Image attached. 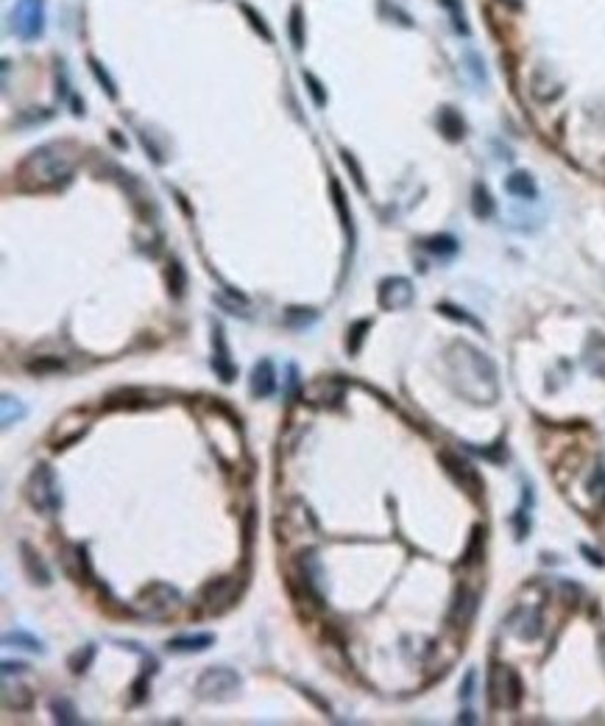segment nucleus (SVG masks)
Segmentation results:
<instances>
[{
  "instance_id": "nucleus-1",
  "label": "nucleus",
  "mask_w": 605,
  "mask_h": 726,
  "mask_svg": "<svg viewBox=\"0 0 605 726\" xmlns=\"http://www.w3.org/2000/svg\"><path fill=\"white\" fill-rule=\"evenodd\" d=\"M73 163L76 151L70 143H48L29 154V160L20 165V179H31L33 188H56L70 179Z\"/></svg>"
},
{
  "instance_id": "nucleus-2",
  "label": "nucleus",
  "mask_w": 605,
  "mask_h": 726,
  "mask_svg": "<svg viewBox=\"0 0 605 726\" xmlns=\"http://www.w3.org/2000/svg\"><path fill=\"white\" fill-rule=\"evenodd\" d=\"M29 500L33 508L45 514H59L62 511V486L56 472L48 464H39L29 478Z\"/></svg>"
},
{
  "instance_id": "nucleus-3",
  "label": "nucleus",
  "mask_w": 605,
  "mask_h": 726,
  "mask_svg": "<svg viewBox=\"0 0 605 726\" xmlns=\"http://www.w3.org/2000/svg\"><path fill=\"white\" fill-rule=\"evenodd\" d=\"M240 690V676L232 668H207L198 682H195V693L204 701H229Z\"/></svg>"
},
{
  "instance_id": "nucleus-4",
  "label": "nucleus",
  "mask_w": 605,
  "mask_h": 726,
  "mask_svg": "<svg viewBox=\"0 0 605 726\" xmlns=\"http://www.w3.org/2000/svg\"><path fill=\"white\" fill-rule=\"evenodd\" d=\"M182 600V595L176 587H170V584H162V581H154V584H148L143 593L137 595V606H143L145 609V615L148 618H167L173 609H176V603Z\"/></svg>"
},
{
  "instance_id": "nucleus-5",
  "label": "nucleus",
  "mask_w": 605,
  "mask_h": 726,
  "mask_svg": "<svg viewBox=\"0 0 605 726\" xmlns=\"http://www.w3.org/2000/svg\"><path fill=\"white\" fill-rule=\"evenodd\" d=\"M11 29L20 39H36L45 29V0H20L11 11Z\"/></svg>"
},
{
  "instance_id": "nucleus-6",
  "label": "nucleus",
  "mask_w": 605,
  "mask_h": 726,
  "mask_svg": "<svg viewBox=\"0 0 605 726\" xmlns=\"http://www.w3.org/2000/svg\"><path fill=\"white\" fill-rule=\"evenodd\" d=\"M488 690H491V701L497 707H516L522 701V682H519V673L513 668H502L497 665L491 670V679H488Z\"/></svg>"
},
{
  "instance_id": "nucleus-7",
  "label": "nucleus",
  "mask_w": 605,
  "mask_h": 726,
  "mask_svg": "<svg viewBox=\"0 0 605 726\" xmlns=\"http://www.w3.org/2000/svg\"><path fill=\"white\" fill-rule=\"evenodd\" d=\"M240 595V578L229 576V578H218V581H210L204 590H201V603L207 606V612H226Z\"/></svg>"
},
{
  "instance_id": "nucleus-8",
  "label": "nucleus",
  "mask_w": 605,
  "mask_h": 726,
  "mask_svg": "<svg viewBox=\"0 0 605 726\" xmlns=\"http://www.w3.org/2000/svg\"><path fill=\"white\" fill-rule=\"evenodd\" d=\"M377 299H380L383 310H405L413 302V285L405 277H388V280L380 282Z\"/></svg>"
},
{
  "instance_id": "nucleus-9",
  "label": "nucleus",
  "mask_w": 605,
  "mask_h": 726,
  "mask_svg": "<svg viewBox=\"0 0 605 726\" xmlns=\"http://www.w3.org/2000/svg\"><path fill=\"white\" fill-rule=\"evenodd\" d=\"M212 347H215V355H212V369H215V374L221 377V383H234L237 366L232 361V352H229V344H226V335H223L221 324L212 327Z\"/></svg>"
},
{
  "instance_id": "nucleus-10",
  "label": "nucleus",
  "mask_w": 605,
  "mask_h": 726,
  "mask_svg": "<svg viewBox=\"0 0 605 726\" xmlns=\"http://www.w3.org/2000/svg\"><path fill=\"white\" fill-rule=\"evenodd\" d=\"M276 392V369L268 358L257 363L252 369V397L257 399H268V397Z\"/></svg>"
},
{
  "instance_id": "nucleus-11",
  "label": "nucleus",
  "mask_w": 605,
  "mask_h": 726,
  "mask_svg": "<svg viewBox=\"0 0 605 726\" xmlns=\"http://www.w3.org/2000/svg\"><path fill=\"white\" fill-rule=\"evenodd\" d=\"M20 556H23V570H26V576L31 578L33 584H39V587H51V570H48V564L42 561V556L33 551L29 542H20Z\"/></svg>"
},
{
  "instance_id": "nucleus-12",
  "label": "nucleus",
  "mask_w": 605,
  "mask_h": 726,
  "mask_svg": "<svg viewBox=\"0 0 605 726\" xmlns=\"http://www.w3.org/2000/svg\"><path fill=\"white\" fill-rule=\"evenodd\" d=\"M441 461H444V466L449 469V475H452L463 489H469L472 495H480V478H477V472L472 469V464L455 459L452 453H441Z\"/></svg>"
},
{
  "instance_id": "nucleus-13",
  "label": "nucleus",
  "mask_w": 605,
  "mask_h": 726,
  "mask_svg": "<svg viewBox=\"0 0 605 726\" xmlns=\"http://www.w3.org/2000/svg\"><path fill=\"white\" fill-rule=\"evenodd\" d=\"M215 645V634H179L167 640V651L173 654H201Z\"/></svg>"
},
{
  "instance_id": "nucleus-14",
  "label": "nucleus",
  "mask_w": 605,
  "mask_h": 726,
  "mask_svg": "<svg viewBox=\"0 0 605 726\" xmlns=\"http://www.w3.org/2000/svg\"><path fill=\"white\" fill-rule=\"evenodd\" d=\"M505 190H508L510 196L524 198V201H536L539 198V185H536V179L527 170H513L505 179Z\"/></svg>"
},
{
  "instance_id": "nucleus-15",
  "label": "nucleus",
  "mask_w": 605,
  "mask_h": 726,
  "mask_svg": "<svg viewBox=\"0 0 605 726\" xmlns=\"http://www.w3.org/2000/svg\"><path fill=\"white\" fill-rule=\"evenodd\" d=\"M438 129L444 134L449 143H457L463 132H466V123H463V118H460V112H455L452 106H444L441 112H438Z\"/></svg>"
},
{
  "instance_id": "nucleus-16",
  "label": "nucleus",
  "mask_w": 605,
  "mask_h": 726,
  "mask_svg": "<svg viewBox=\"0 0 605 726\" xmlns=\"http://www.w3.org/2000/svg\"><path fill=\"white\" fill-rule=\"evenodd\" d=\"M494 196L488 193V188L482 185V182H477L475 188H472V213L477 215L480 221H485V218H491L494 215Z\"/></svg>"
},
{
  "instance_id": "nucleus-17",
  "label": "nucleus",
  "mask_w": 605,
  "mask_h": 726,
  "mask_svg": "<svg viewBox=\"0 0 605 726\" xmlns=\"http://www.w3.org/2000/svg\"><path fill=\"white\" fill-rule=\"evenodd\" d=\"M0 408H3V428H14V425H20L23 419H26V414H29V408L17 399V397L11 394H3V402H0Z\"/></svg>"
},
{
  "instance_id": "nucleus-18",
  "label": "nucleus",
  "mask_w": 605,
  "mask_h": 726,
  "mask_svg": "<svg viewBox=\"0 0 605 726\" xmlns=\"http://www.w3.org/2000/svg\"><path fill=\"white\" fill-rule=\"evenodd\" d=\"M282 319H285V324L290 330H304V327H310V324L319 322V313H316L313 307H299V305H293V307H287Z\"/></svg>"
},
{
  "instance_id": "nucleus-19",
  "label": "nucleus",
  "mask_w": 605,
  "mask_h": 726,
  "mask_svg": "<svg viewBox=\"0 0 605 726\" xmlns=\"http://www.w3.org/2000/svg\"><path fill=\"white\" fill-rule=\"evenodd\" d=\"M3 645H14V648H23V651H36V654H45V643L39 637H33L29 631H9L3 634Z\"/></svg>"
},
{
  "instance_id": "nucleus-20",
  "label": "nucleus",
  "mask_w": 605,
  "mask_h": 726,
  "mask_svg": "<svg viewBox=\"0 0 605 726\" xmlns=\"http://www.w3.org/2000/svg\"><path fill=\"white\" fill-rule=\"evenodd\" d=\"M424 249L430 255H435V257H452V255H457L460 246H457V240L452 235H433V237L424 240Z\"/></svg>"
},
{
  "instance_id": "nucleus-21",
  "label": "nucleus",
  "mask_w": 605,
  "mask_h": 726,
  "mask_svg": "<svg viewBox=\"0 0 605 726\" xmlns=\"http://www.w3.org/2000/svg\"><path fill=\"white\" fill-rule=\"evenodd\" d=\"M185 288H187V274H185V268H182L179 260H170V263H167V291H170V297L182 299L185 297Z\"/></svg>"
},
{
  "instance_id": "nucleus-22",
  "label": "nucleus",
  "mask_w": 605,
  "mask_h": 726,
  "mask_svg": "<svg viewBox=\"0 0 605 726\" xmlns=\"http://www.w3.org/2000/svg\"><path fill=\"white\" fill-rule=\"evenodd\" d=\"M51 712H53V721H56V724H64V726L81 724V718H78L73 701H67V698H53V701H51Z\"/></svg>"
},
{
  "instance_id": "nucleus-23",
  "label": "nucleus",
  "mask_w": 605,
  "mask_h": 726,
  "mask_svg": "<svg viewBox=\"0 0 605 726\" xmlns=\"http://www.w3.org/2000/svg\"><path fill=\"white\" fill-rule=\"evenodd\" d=\"M446 9L449 20H452V29L460 34V36H469V20H466V11L460 6V0H438Z\"/></svg>"
},
{
  "instance_id": "nucleus-24",
  "label": "nucleus",
  "mask_w": 605,
  "mask_h": 726,
  "mask_svg": "<svg viewBox=\"0 0 605 726\" xmlns=\"http://www.w3.org/2000/svg\"><path fill=\"white\" fill-rule=\"evenodd\" d=\"M329 190H332V201H335V210H338V218H341L343 230L351 232V213H349V204H346V196H343L341 182H338V179H332V182H329Z\"/></svg>"
},
{
  "instance_id": "nucleus-25",
  "label": "nucleus",
  "mask_w": 605,
  "mask_h": 726,
  "mask_svg": "<svg viewBox=\"0 0 605 726\" xmlns=\"http://www.w3.org/2000/svg\"><path fill=\"white\" fill-rule=\"evenodd\" d=\"M371 330V319H360V322H354L346 332V349H349V355H357L360 352V347H363V341H366V332Z\"/></svg>"
},
{
  "instance_id": "nucleus-26",
  "label": "nucleus",
  "mask_w": 605,
  "mask_h": 726,
  "mask_svg": "<svg viewBox=\"0 0 605 726\" xmlns=\"http://www.w3.org/2000/svg\"><path fill=\"white\" fill-rule=\"evenodd\" d=\"M290 42H293V48L296 51H301L304 48V11H301V6H293L290 9Z\"/></svg>"
},
{
  "instance_id": "nucleus-27",
  "label": "nucleus",
  "mask_w": 605,
  "mask_h": 726,
  "mask_svg": "<svg viewBox=\"0 0 605 726\" xmlns=\"http://www.w3.org/2000/svg\"><path fill=\"white\" fill-rule=\"evenodd\" d=\"M3 704L9 707V710H17V712H23V710H31L33 704V695L26 690V687H17V690H3Z\"/></svg>"
},
{
  "instance_id": "nucleus-28",
  "label": "nucleus",
  "mask_w": 605,
  "mask_h": 726,
  "mask_svg": "<svg viewBox=\"0 0 605 726\" xmlns=\"http://www.w3.org/2000/svg\"><path fill=\"white\" fill-rule=\"evenodd\" d=\"M93 660H95V645H93V643H87L84 648H78V651L70 657L67 665H70V670H73V673H87V668L93 665Z\"/></svg>"
},
{
  "instance_id": "nucleus-29",
  "label": "nucleus",
  "mask_w": 605,
  "mask_h": 726,
  "mask_svg": "<svg viewBox=\"0 0 605 726\" xmlns=\"http://www.w3.org/2000/svg\"><path fill=\"white\" fill-rule=\"evenodd\" d=\"M237 6H240V11H243V14H246V17H249V23H252V29H254V31L259 34V36H262V39H265V42H274V31H271V29H268V23H265V17H262V14H257V11H254V9H252V6H249V3H237Z\"/></svg>"
},
{
  "instance_id": "nucleus-30",
  "label": "nucleus",
  "mask_w": 605,
  "mask_h": 726,
  "mask_svg": "<svg viewBox=\"0 0 605 726\" xmlns=\"http://www.w3.org/2000/svg\"><path fill=\"white\" fill-rule=\"evenodd\" d=\"M87 65H90V70H93V76H95L98 84L106 90V96H109V98H118V84H115V81H112V76L103 70V65H100L98 59H93V56L87 59Z\"/></svg>"
},
{
  "instance_id": "nucleus-31",
  "label": "nucleus",
  "mask_w": 605,
  "mask_h": 726,
  "mask_svg": "<svg viewBox=\"0 0 605 726\" xmlns=\"http://www.w3.org/2000/svg\"><path fill=\"white\" fill-rule=\"evenodd\" d=\"M438 310H441L444 316H449V319H455V322H463V324H469L472 330H482V324H480L475 316H469L463 307H455V305H449V302H441V305H438Z\"/></svg>"
},
{
  "instance_id": "nucleus-32",
  "label": "nucleus",
  "mask_w": 605,
  "mask_h": 726,
  "mask_svg": "<svg viewBox=\"0 0 605 726\" xmlns=\"http://www.w3.org/2000/svg\"><path fill=\"white\" fill-rule=\"evenodd\" d=\"M26 369L31 374H56V372L64 369V361L62 358H36V361L26 363Z\"/></svg>"
},
{
  "instance_id": "nucleus-33",
  "label": "nucleus",
  "mask_w": 605,
  "mask_h": 726,
  "mask_svg": "<svg viewBox=\"0 0 605 726\" xmlns=\"http://www.w3.org/2000/svg\"><path fill=\"white\" fill-rule=\"evenodd\" d=\"M343 157V165L349 168L351 170V176H354V185H357V190L360 193H366V179H363V168L357 165V160H354V154H349V151H343L341 154Z\"/></svg>"
},
{
  "instance_id": "nucleus-34",
  "label": "nucleus",
  "mask_w": 605,
  "mask_h": 726,
  "mask_svg": "<svg viewBox=\"0 0 605 726\" xmlns=\"http://www.w3.org/2000/svg\"><path fill=\"white\" fill-rule=\"evenodd\" d=\"M304 84L310 87V96L316 101V106H324L326 103V93H324V84H321L319 78L313 76V73H304Z\"/></svg>"
},
{
  "instance_id": "nucleus-35",
  "label": "nucleus",
  "mask_w": 605,
  "mask_h": 726,
  "mask_svg": "<svg viewBox=\"0 0 605 726\" xmlns=\"http://www.w3.org/2000/svg\"><path fill=\"white\" fill-rule=\"evenodd\" d=\"M466 62H469V73L475 76V81H477V84H485V70H482V59H480L475 51H469V53H466Z\"/></svg>"
},
{
  "instance_id": "nucleus-36",
  "label": "nucleus",
  "mask_w": 605,
  "mask_h": 726,
  "mask_svg": "<svg viewBox=\"0 0 605 726\" xmlns=\"http://www.w3.org/2000/svg\"><path fill=\"white\" fill-rule=\"evenodd\" d=\"M296 392H299V369L287 366V394H296Z\"/></svg>"
},
{
  "instance_id": "nucleus-37",
  "label": "nucleus",
  "mask_w": 605,
  "mask_h": 726,
  "mask_svg": "<svg viewBox=\"0 0 605 726\" xmlns=\"http://www.w3.org/2000/svg\"><path fill=\"white\" fill-rule=\"evenodd\" d=\"M29 670V665L26 662H3V676L9 679L11 673H26Z\"/></svg>"
},
{
  "instance_id": "nucleus-38",
  "label": "nucleus",
  "mask_w": 605,
  "mask_h": 726,
  "mask_svg": "<svg viewBox=\"0 0 605 726\" xmlns=\"http://www.w3.org/2000/svg\"><path fill=\"white\" fill-rule=\"evenodd\" d=\"M472 690H475V670H469V673H466L463 687H460V695H463V698H472Z\"/></svg>"
},
{
  "instance_id": "nucleus-39",
  "label": "nucleus",
  "mask_w": 605,
  "mask_h": 726,
  "mask_svg": "<svg viewBox=\"0 0 605 726\" xmlns=\"http://www.w3.org/2000/svg\"><path fill=\"white\" fill-rule=\"evenodd\" d=\"M502 6H508V9H519L522 6V0H500Z\"/></svg>"
}]
</instances>
